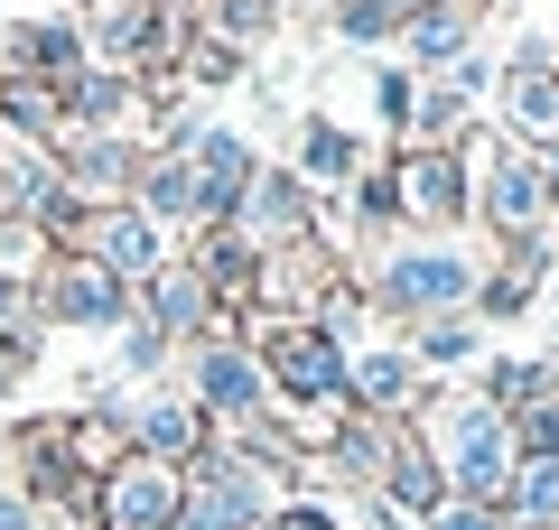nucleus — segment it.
I'll use <instances>...</instances> for the list:
<instances>
[{
  "mask_svg": "<svg viewBox=\"0 0 559 530\" xmlns=\"http://www.w3.org/2000/svg\"><path fill=\"white\" fill-rule=\"evenodd\" d=\"M280 503H299V493L280 484V474H261L252 456H234L215 437V447L187 466V503H178V530H261Z\"/></svg>",
  "mask_w": 559,
  "mask_h": 530,
  "instance_id": "obj_5",
  "label": "nucleus"
},
{
  "mask_svg": "<svg viewBox=\"0 0 559 530\" xmlns=\"http://www.w3.org/2000/svg\"><path fill=\"white\" fill-rule=\"evenodd\" d=\"M326 10H336V38L355 47V57H373L382 38H401V10H392V0H326Z\"/></svg>",
  "mask_w": 559,
  "mask_h": 530,
  "instance_id": "obj_31",
  "label": "nucleus"
},
{
  "mask_svg": "<svg viewBox=\"0 0 559 530\" xmlns=\"http://www.w3.org/2000/svg\"><path fill=\"white\" fill-rule=\"evenodd\" d=\"M382 186H392V224L411 242H457L476 215V186H466L457 149H392L382 158Z\"/></svg>",
  "mask_w": 559,
  "mask_h": 530,
  "instance_id": "obj_4",
  "label": "nucleus"
},
{
  "mask_svg": "<svg viewBox=\"0 0 559 530\" xmlns=\"http://www.w3.org/2000/svg\"><path fill=\"white\" fill-rule=\"evenodd\" d=\"M66 131V94L38 75H0V140H20V149H47Z\"/></svg>",
  "mask_w": 559,
  "mask_h": 530,
  "instance_id": "obj_27",
  "label": "nucleus"
},
{
  "mask_svg": "<svg viewBox=\"0 0 559 530\" xmlns=\"http://www.w3.org/2000/svg\"><path fill=\"white\" fill-rule=\"evenodd\" d=\"M178 373H187L178 392L197 400L215 429H242V419H271V410H280V400H271V373H261V353L242 345L234 326H215L205 345H187V353H178Z\"/></svg>",
  "mask_w": 559,
  "mask_h": 530,
  "instance_id": "obj_7",
  "label": "nucleus"
},
{
  "mask_svg": "<svg viewBox=\"0 0 559 530\" xmlns=\"http://www.w3.org/2000/svg\"><path fill=\"white\" fill-rule=\"evenodd\" d=\"M495 10H503V0H495Z\"/></svg>",
  "mask_w": 559,
  "mask_h": 530,
  "instance_id": "obj_37",
  "label": "nucleus"
},
{
  "mask_svg": "<svg viewBox=\"0 0 559 530\" xmlns=\"http://www.w3.org/2000/svg\"><path fill=\"white\" fill-rule=\"evenodd\" d=\"M140 112H150V94H140L131 75H94V65H84V75L66 84V131H140Z\"/></svg>",
  "mask_w": 559,
  "mask_h": 530,
  "instance_id": "obj_26",
  "label": "nucleus"
},
{
  "mask_svg": "<svg viewBox=\"0 0 559 530\" xmlns=\"http://www.w3.org/2000/svg\"><path fill=\"white\" fill-rule=\"evenodd\" d=\"M0 353L20 373H38V353H47V298L20 289V279H0Z\"/></svg>",
  "mask_w": 559,
  "mask_h": 530,
  "instance_id": "obj_29",
  "label": "nucleus"
},
{
  "mask_svg": "<svg viewBox=\"0 0 559 530\" xmlns=\"http://www.w3.org/2000/svg\"><path fill=\"white\" fill-rule=\"evenodd\" d=\"M131 316H140L150 335H168L178 353H187V345H205L215 326H234V316H215V298L197 289V270H187V261H168L159 279H140V289H131Z\"/></svg>",
  "mask_w": 559,
  "mask_h": 530,
  "instance_id": "obj_18",
  "label": "nucleus"
},
{
  "mask_svg": "<svg viewBox=\"0 0 559 530\" xmlns=\"http://www.w3.org/2000/svg\"><path fill=\"white\" fill-rule=\"evenodd\" d=\"M457 158H466V186H476V215H466V224H476L495 252L559 224V196H550V177H540L532 149H513V140H495V131L476 121V131L457 140Z\"/></svg>",
  "mask_w": 559,
  "mask_h": 530,
  "instance_id": "obj_3",
  "label": "nucleus"
},
{
  "mask_svg": "<svg viewBox=\"0 0 559 530\" xmlns=\"http://www.w3.org/2000/svg\"><path fill=\"white\" fill-rule=\"evenodd\" d=\"M66 196L75 205H131V177H140V131H57L47 140Z\"/></svg>",
  "mask_w": 559,
  "mask_h": 530,
  "instance_id": "obj_11",
  "label": "nucleus"
},
{
  "mask_svg": "<svg viewBox=\"0 0 559 530\" xmlns=\"http://www.w3.org/2000/svg\"><path fill=\"white\" fill-rule=\"evenodd\" d=\"M20 382H28V373L10 363V353H0V410H10V392H20Z\"/></svg>",
  "mask_w": 559,
  "mask_h": 530,
  "instance_id": "obj_34",
  "label": "nucleus"
},
{
  "mask_svg": "<svg viewBox=\"0 0 559 530\" xmlns=\"http://www.w3.org/2000/svg\"><path fill=\"white\" fill-rule=\"evenodd\" d=\"M522 456H559V400L513 410V466H522Z\"/></svg>",
  "mask_w": 559,
  "mask_h": 530,
  "instance_id": "obj_32",
  "label": "nucleus"
},
{
  "mask_svg": "<svg viewBox=\"0 0 559 530\" xmlns=\"http://www.w3.org/2000/svg\"><path fill=\"white\" fill-rule=\"evenodd\" d=\"M261 530H355V521H345V511L326 503V493H299V503H280Z\"/></svg>",
  "mask_w": 559,
  "mask_h": 530,
  "instance_id": "obj_33",
  "label": "nucleus"
},
{
  "mask_svg": "<svg viewBox=\"0 0 559 530\" xmlns=\"http://www.w3.org/2000/svg\"><path fill=\"white\" fill-rule=\"evenodd\" d=\"M401 345H411V363H419L429 382H439V373H476L485 353H495V345H485V326H476V308L419 316V326H401Z\"/></svg>",
  "mask_w": 559,
  "mask_h": 530,
  "instance_id": "obj_24",
  "label": "nucleus"
},
{
  "mask_svg": "<svg viewBox=\"0 0 559 530\" xmlns=\"http://www.w3.org/2000/svg\"><path fill=\"white\" fill-rule=\"evenodd\" d=\"M66 252L94 261V270H112L121 289H140V279H159L168 261H178V242L140 215V205H84V224H75V242H66Z\"/></svg>",
  "mask_w": 559,
  "mask_h": 530,
  "instance_id": "obj_8",
  "label": "nucleus"
},
{
  "mask_svg": "<svg viewBox=\"0 0 559 530\" xmlns=\"http://www.w3.org/2000/svg\"><path fill=\"white\" fill-rule=\"evenodd\" d=\"M47 261H57V242H47L38 224L0 215V279H20V289H38V279H47Z\"/></svg>",
  "mask_w": 559,
  "mask_h": 530,
  "instance_id": "obj_30",
  "label": "nucleus"
},
{
  "mask_svg": "<svg viewBox=\"0 0 559 530\" xmlns=\"http://www.w3.org/2000/svg\"><path fill=\"white\" fill-rule=\"evenodd\" d=\"M150 10H168V20H187V10H197V0H150Z\"/></svg>",
  "mask_w": 559,
  "mask_h": 530,
  "instance_id": "obj_35",
  "label": "nucleus"
},
{
  "mask_svg": "<svg viewBox=\"0 0 559 530\" xmlns=\"http://www.w3.org/2000/svg\"><path fill=\"white\" fill-rule=\"evenodd\" d=\"M75 10H84V0H75Z\"/></svg>",
  "mask_w": 559,
  "mask_h": 530,
  "instance_id": "obj_36",
  "label": "nucleus"
},
{
  "mask_svg": "<svg viewBox=\"0 0 559 530\" xmlns=\"http://www.w3.org/2000/svg\"><path fill=\"white\" fill-rule=\"evenodd\" d=\"M476 121H485V112H476V103H466L448 75H419L411 121H401V140H392V149H457V140L476 131Z\"/></svg>",
  "mask_w": 559,
  "mask_h": 530,
  "instance_id": "obj_25",
  "label": "nucleus"
},
{
  "mask_svg": "<svg viewBox=\"0 0 559 530\" xmlns=\"http://www.w3.org/2000/svg\"><path fill=\"white\" fill-rule=\"evenodd\" d=\"M121 429H131V456H159V466H178V474L215 447V419H205L187 392H168V382L121 400Z\"/></svg>",
  "mask_w": 559,
  "mask_h": 530,
  "instance_id": "obj_12",
  "label": "nucleus"
},
{
  "mask_svg": "<svg viewBox=\"0 0 559 530\" xmlns=\"http://www.w3.org/2000/svg\"><path fill=\"white\" fill-rule=\"evenodd\" d=\"M38 298H47V335H103V345H112V335L131 326V289H121L112 270H94V261H75V252L47 261Z\"/></svg>",
  "mask_w": 559,
  "mask_h": 530,
  "instance_id": "obj_10",
  "label": "nucleus"
},
{
  "mask_svg": "<svg viewBox=\"0 0 559 530\" xmlns=\"http://www.w3.org/2000/svg\"><path fill=\"white\" fill-rule=\"evenodd\" d=\"M476 279H485V261L466 242H411V233L355 261V289L373 308V326H419V316L476 308Z\"/></svg>",
  "mask_w": 559,
  "mask_h": 530,
  "instance_id": "obj_2",
  "label": "nucleus"
},
{
  "mask_svg": "<svg viewBox=\"0 0 559 530\" xmlns=\"http://www.w3.org/2000/svg\"><path fill=\"white\" fill-rule=\"evenodd\" d=\"M187 168H197V186H205V215H215V224H234L242 186L261 177V149H252V131H234V121H205V131H197V149H187Z\"/></svg>",
  "mask_w": 559,
  "mask_h": 530,
  "instance_id": "obj_21",
  "label": "nucleus"
},
{
  "mask_svg": "<svg viewBox=\"0 0 559 530\" xmlns=\"http://www.w3.org/2000/svg\"><path fill=\"white\" fill-rule=\"evenodd\" d=\"M373 503H392L401 521H429V511L448 503V474H439V456L411 437V419L392 429V456H382V484H373Z\"/></svg>",
  "mask_w": 559,
  "mask_h": 530,
  "instance_id": "obj_23",
  "label": "nucleus"
},
{
  "mask_svg": "<svg viewBox=\"0 0 559 530\" xmlns=\"http://www.w3.org/2000/svg\"><path fill=\"white\" fill-rule=\"evenodd\" d=\"M345 400H355L364 419H411L419 400H429V373L411 363L401 335H373V345L345 353Z\"/></svg>",
  "mask_w": 559,
  "mask_h": 530,
  "instance_id": "obj_15",
  "label": "nucleus"
},
{
  "mask_svg": "<svg viewBox=\"0 0 559 530\" xmlns=\"http://www.w3.org/2000/svg\"><path fill=\"white\" fill-rule=\"evenodd\" d=\"M187 270H197V289L215 298V316H242L261 298V242L252 233H234V224H205L197 242H187Z\"/></svg>",
  "mask_w": 559,
  "mask_h": 530,
  "instance_id": "obj_17",
  "label": "nucleus"
},
{
  "mask_svg": "<svg viewBox=\"0 0 559 530\" xmlns=\"http://www.w3.org/2000/svg\"><path fill=\"white\" fill-rule=\"evenodd\" d=\"M485 131L513 140V149H559V47L522 38L513 57L495 65V94H485Z\"/></svg>",
  "mask_w": 559,
  "mask_h": 530,
  "instance_id": "obj_6",
  "label": "nucleus"
},
{
  "mask_svg": "<svg viewBox=\"0 0 559 530\" xmlns=\"http://www.w3.org/2000/svg\"><path fill=\"white\" fill-rule=\"evenodd\" d=\"M94 493H103V530H178L187 474L159 456H121L112 474H94Z\"/></svg>",
  "mask_w": 559,
  "mask_h": 530,
  "instance_id": "obj_14",
  "label": "nucleus"
},
{
  "mask_svg": "<svg viewBox=\"0 0 559 530\" xmlns=\"http://www.w3.org/2000/svg\"><path fill=\"white\" fill-rule=\"evenodd\" d=\"M0 75H38L66 94L84 75V28L75 20H0Z\"/></svg>",
  "mask_w": 559,
  "mask_h": 530,
  "instance_id": "obj_20",
  "label": "nucleus"
},
{
  "mask_svg": "<svg viewBox=\"0 0 559 530\" xmlns=\"http://www.w3.org/2000/svg\"><path fill=\"white\" fill-rule=\"evenodd\" d=\"M485 0H439V10H419L411 28H401V57H411V75H448V65L466 57V47H485Z\"/></svg>",
  "mask_w": 559,
  "mask_h": 530,
  "instance_id": "obj_22",
  "label": "nucleus"
},
{
  "mask_svg": "<svg viewBox=\"0 0 559 530\" xmlns=\"http://www.w3.org/2000/svg\"><path fill=\"white\" fill-rule=\"evenodd\" d=\"M131 205H140L150 224H159V233L178 242V252H187V242L205 233V224H215V215H205V186H197V168H187V158H150V149H140Z\"/></svg>",
  "mask_w": 559,
  "mask_h": 530,
  "instance_id": "obj_19",
  "label": "nucleus"
},
{
  "mask_svg": "<svg viewBox=\"0 0 559 530\" xmlns=\"http://www.w3.org/2000/svg\"><path fill=\"white\" fill-rule=\"evenodd\" d=\"M345 279V252L326 233H308V242H280V252H261V298L252 308L261 316H318V298ZM242 308V316H252Z\"/></svg>",
  "mask_w": 559,
  "mask_h": 530,
  "instance_id": "obj_13",
  "label": "nucleus"
},
{
  "mask_svg": "<svg viewBox=\"0 0 559 530\" xmlns=\"http://www.w3.org/2000/svg\"><path fill=\"white\" fill-rule=\"evenodd\" d=\"M495 511H503L513 530H559V456H522Z\"/></svg>",
  "mask_w": 559,
  "mask_h": 530,
  "instance_id": "obj_28",
  "label": "nucleus"
},
{
  "mask_svg": "<svg viewBox=\"0 0 559 530\" xmlns=\"http://www.w3.org/2000/svg\"><path fill=\"white\" fill-rule=\"evenodd\" d=\"M234 233H252L261 252L318 233V196L299 186V168H289V158H261V177L242 186V205H234Z\"/></svg>",
  "mask_w": 559,
  "mask_h": 530,
  "instance_id": "obj_16",
  "label": "nucleus"
},
{
  "mask_svg": "<svg viewBox=\"0 0 559 530\" xmlns=\"http://www.w3.org/2000/svg\"><path fill=\"white\" fill-rule=\"evenodd\" d=\"M382 140H364L355 121H336V112H318V103H308L299 112V131H289V168H299V186L318 205H345V186H355L364 168H382Z\"/></svg>",
  "mask_w": 559,
  "mask_h": 530,
  "instance_id": "obj_9",
  "label": "nucleus"
},
{
  "mask_svg": "<svg viewBox=\"0 0 559 530\" xmlns=\"http://www.w3.org/2000/svg\"><path fill=\"white\" fill-rule=\"evenodd\" d=\"M411 437L439 456L448 503H503V484H513V419H503L476 382H466V392L457 382H429V400L411 410Z\"/></svg>",
  "mask_w": 559,
  "mask_h": 530,
  "instance_id": "obj_1",
  "label": "nucleus"
}]
</instances>
